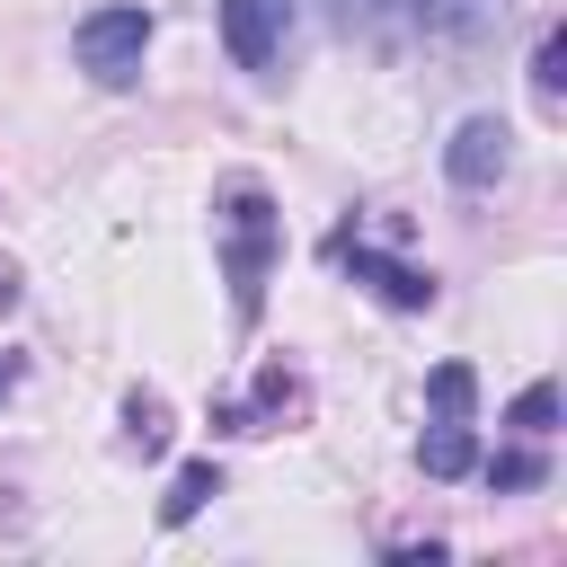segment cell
<instances>
[{"instance_id": "cell-1", "label": "cell", "mask_w": 567, "mask_h": 567, "mask_svg": "<svg viewBox=\"0 0 567 567\" xmlns=\"http://www.w3.org/2000/svg\"><path fill=\"white\" fill-rule=\"evenodd\" d=\"M213 230H221V275H230V319L248 328L266 310V275H275V248H284V213L257 177H230L213 195Z\"/></svg>"}, {"instance_id": "cell-2", "label": "cell", "mask_w": 567, "mask_h": 567, "mask_svg": "<svg viewBox=\"0 0 567 567\" xmlns=\"http://www.w3.org/2000/svg\"><path fill=\"white\" fill-rule=\"evenodd\" d=\"M142 44H151V9H133V0L89 9V18L71 27V53H80V71H89L97 89H133V80H142Z\"/></svg>"}, {"instance_id": "cell-3", "label": "cell", "mask_w": 567, "mask_h": 567, "mask_svg": "<svg viewBox=\"0 0 567 567\" xmlns=\"http://www.w3.org/2000/svg\"><path fill=\"white\" fill-rule=\"evenodd\" d=\"M470 399H478L470 363H443V372H434V425H425V443H416V470H425V478H470V470H478Z\"/></svg>"}, {"instance_id": "cell-4", "label": "cell", "mask_w": 567, "mask_h": 567, "mask_svg": "<svg viewBox=\"0 0 567 567\" xmlns=\"http://www.w3.org/2000/svg\"><path fill=\"white\" fill-rule=\"evenodd\" d=\"M328 266H346V275H354L372 301H390V310H434V275L408 266V257H390V248H372L354 221L328 230Z\"/></svg>"}, {"instance_id": "cell-5", "label": "cell", "mask_w": 567, "mask_h": 567, "mask_svg": "<svg viewBox=\"0 0 567 567\" xmlns=\"http://www.w3.org/2000/svg\"><path fill=\"white\" fill-rule=\"evenodd\" d=\"M292 35V0H221V44L239 71H275Z\"/></svg>"}, {"instance_id": "cell-6", "label": "cell", "mask_w": 567, "mask_h": 567, "mask_svg": "<svg viewBox=\"0 0 567 567\" xmlns=\"http://www.w3.org/2000/svg\"><path fill=\"white\" fill-rule=\"evenodd\" d=\"M284 416H301V372L292 363H266L248 399H213V434H266Z\"/></svg>"}, {"instance_id": "cell-7", "label": "cell", "mask_w": 567, "mask_h": 567, "mask_svg": "<svg viewBox=\"0 0 567 567\" xmlns=\"http://www.w3.org/2000/svg\"><path fill=\"white\" fill-rule=\"evenodd\" d=\"M443 168H452V186H470V195H487L505 168H514V133H505V115H470L461 133H452V151H443Z\"/></svg>"}, {"instance_id": "cell-8", "label": "cell", "mask_w": 567, "mask_h": 567, "mask_svg": "<svg viewBox=\"0 0 567 567\" xmlns=\"http://www.w3.org/2000/svg\"><path fill=\"white\" fill-rule=\"evenodd\" d=\"M213 496H221V470H213V461H186V470L168 478V496H159V523L177 532V523H195Z\"/></svg>"}, {"instance_id": "cell-9", "label": "cell", "mask_w": 567, "mask_h": 567, "mask_svg": "<svg viewBox=\"0 0 567 567\" xmlns=\"http://www.w3.org/2000/svg\"><path fill=\"white\" fill-rule=\"evenodd\" d=\"M532 97L558 115V97H567V27H540V44H532Z\"/></svg>"}, {"instance_id": "cell-10", "label": "cell", "mask_w": 567, "mask_h": 567, "mask_svg": "<svg viewBox=\"0 0 567 567\" xmlns=\"http://www.w3.org/2000/svg\"><path fill=\"white\" fill-rule=\"evenodd\" d=\"M124 443H133L142 461L168 452V399H159V390H133V399H124Z\"/></svg>"}, {"instance_id": "cell-11", "label": "cell", "mask_w": 567, "mask_h": 567, "mask_svg": "<svg viewBox=\"0 0 567 567\" xmlns=\"http://www.w3.org/2000/svg\"><path fill=\"white\" fill-rule=\"evenodd\" d=\"M505 425H514L523 443H549V434H558V381H532V390L505 408Z\"/></svg>"}, {"instance_id": "cell-12", "label": "cell", "mask_w": 567, "mask_h": 567, "mask_svg": "<svg viewBox=\"0 0 567 567\" xmlns=\"http://www.w3.org/2000/svg\"><path fill=\"white\" fill-rule=\"evenodd\" d=\"M478 470H487V487H496V496H514V487H540V478H549L540 443H523V452H496V461H478Z\"/></svg>"}, {"instance_id": "cell-13", "label": "cell", "mask_w": 567, "mask_h": 567, "mask_svg": "<svg viewBox=\"0 0 567 567\" xmlns=\"http://www.w3.org/2000/svg\"><path fill=\"white\" fill-rule=\"evenodd\" d=\"M0 310H18V275L9 266H0Z\"/></svg>"}, {"instance_id": "cell-14", "label": "cell", "mask_w": 567, "mask_h": 567, "mask_svg": "<svg viewBox=\"0 0 567 567\" xmlns=\"http://www.w3.org/2000/svg\"><path fill=\"white\" fill-rule=\"evenodd\" d=\"M9 390H18V354H0V399H9Z\"/></svg>"}]
</instances>
